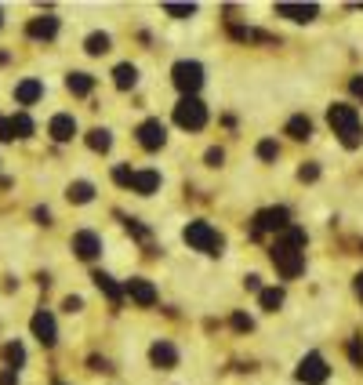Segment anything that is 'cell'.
Instances as JSON below:
<instances>
[{
  "label": "cell",
  "mask_w": 363,
  "mask_h": 385,
  "mask_svg": "<svg viewBox=\"0 0 363 385\" xmlns=\"http://www.w3.org/2000/svg\"><path fill=\"white\" fill-rule=\"evenodd\" d=\"M302 247H305V233H302V229H291V226H287L284 237H276V244H272V251H269V259H272L276 269H280L284 280H294V276L305 269Z\"/></svg>",
  "instance_id": "obj_1"
},
{
  "label": "cell",
  "mask_w": 363,
  "mask_h": 385,
  "mask_svg": "<svg viewBox=\"0 0 363 385\" xmlns=\"http://www.w3.org/2000/svg\"><path fill=\"white\" fill-rule=\"evenodd\" d=\"M327 120H331L334 135L341 138V145H345V149H356V145L363 142V127H359V113H356V105L334 102L331 110H327Z\"/></svg>",
  "instance_id": "obj_2"
},
{
  "label": "cell",
  "mask_w": 363,
  "mask_h": 385,
  "mask_svg": "<svg viewBox=\"0 0 363 385\" xmlns=\"http://www.w3.org/2000/svg\"><path fill=\"white\" fill-rule=\"evenodd\" d=\"M185 244L193 251H204V254H218L222 251V237L215 233L211 222H189L185 226Z\"/></svg>",
  "instance_id": "obj_3"
},
{
  "label": "cell",
  "mask_w": 363,
  "mask_h": 385,
  "mask_svg": "<svg viewBox=\"0 0 363 385\" xmlns=\"http://www.w3.org/2000/svg\"><path fill=\"white\" fill-rule=\"evenodd\" d=\"M175 124L185 127V131H200L207 124V105L197 98V95H185L178 105H175Z\"/></svg>",
  "instance_id": "obj_4"
},
{
  "label": "cell",
  "mask_w": 363,
  "mask_h": 385,
  "mask_svg": "<svg viewBox=\"0 0 363 385\" xmlns=\"http://www.w3.org/2000/svg\"><path fill=\"white\" fill-rule=\"evenodd\" d=\"M171 80H175V88L182 95H197L200 84H204V66H200V62H175Z\"/></svg>",
  "instance_id": "obj_5"
},
{
  "label": "cell",
  "mask_w": 363,
  "mask_h": 385,
  "mask_svg": "<svg viewBox=\"0 0 363 385\" xmlns=\"http://www.w3.org/2000/svg\"><path fill=\"white\" fill-rule=\"evenodd\" d=\"M327 374H331V367H327V360L319 353H309L302 363H298V378H302L305 385H324Z\"/></svg>",
  "instance_id": "obj_6"
},
{
  "label": "cell",
  "mask_w": 363,
  "mask_h": 385,
  "mask_svg": "<svg viewBox=\"0 0 363 385\" xmlns=\"http://www.w3.org/2000/svg\"><path fill=\"white\" fill-rule=\"evenodd\" d=\"M291 226V215H287V207H269V211H258L254 215V237H262L265 229H287Z\"/></svg>",
  "instance_id": "obj_7"
},
{
  "label": "cell",
  "mask_w": 363,
  "mask_h": 385,
  "mask_svg": "<svg viewBox=\"0 0 363 385\" xmlns=\"http://www.w3.org/2000/svg\"><path fill=\"white\" fill-rule=\"evenodd\" d=\"M164 142H167V127H164L160 120H145V124L138 127V145L149 149V153H153V149H160Z\"/></svg>",
  "instance_id": "obj_8"
},
{
  "label": "cell",
  "mask_w": 363,
  "mask_h": 385,
  "mask_svg": "<svg viewBox=\"0 0 363 385\" xmlns=\"http://www.w3.org/2000/svg\"><path fill=\"white\" fill-rule=\"evenodd\" d=\"M73 251H77V259H84V262L98 259V251H102V240H98V233H91V229L77 233V237H73Z\"/></svg>",
  "instance_id": "obj_9"
},
{
  "label": "cell",
  "mask_w": 363,
  "mask_h": 385,
  "mask_svg": "<svg viewBox=\"0 0 363 385\" xmlns=\"http://www.w3.org/2000/svg\"><path fill=\"white\" fill-rule=\"evenodd\" d=\"M276 15L280 18H291V22H312L319 15L316 4H276Z\"/></svg>",
  "instance_id": "obj_10"
},
{
  "label": "cell",
  "mask_w": 363,
  "mask_h": 385,
  "mask_svg": "<svg viewBox=\"0 0 363 385\" xmlns=\"http://www.w3.org/2000/svg\"><path fill=\"white\" fill-rule=\"evenodd\" d=\"M127 185H131L135 192H142V197H149V192L160 189V171H131Z\"/></svg>",
  "instance_id": "obj_11"
},
{
  "label": "cell",
  "mask_w": 363,
  "mask_h": 385,
  "mask_svg": "<svg viewBox=\"0 0 363 385\" xmlns=\"http://www.w3.org/2000/svg\"><path fill=\"white\" fill-rule=\"evenodd\" d=\"M124 291L131 294L138 306H157V287L149 284V280H142V276H135V280H127V287H124Z\"/></svg>",
  "instance_id": "obj_12"
},
{
  "label": "cell",
  "mask_w": 363,
  "mask_h": 385,
  "mask_svg": "<svg viewBox=\"0 0 363 385\" xmlns=\"http://www.w3.org/2000/svg\"><path fill=\"white\" fill-rule=\"evenodd\" d=\"M33 334L44 341V346H55V338H58V331H55V316L40 309V313L33 316Z\"/></svg>",
  "instance_id": "obj_13"
},
{
  "label": "cell",
  "mask_w": 363,
  "mask_h": 385,
  "mask_svg": "<svg viewBox=\"0 0 363 385\" xmlns=\"http://www.w3.org/2000/svg\"><path fill=\"white\" fill-rule=\"evenodd\" d=\"M149 360H153L160 371H167V367H175V363H178V349L171 346V341H157V346L149 349Z\"/></svg>",
  "instance_id": "obj_14"
},
{
  "label": "cell",
  "mask_w": 363,
  "mask_h": 385,
  "mask_svg": "<svg viewBox=\"0 0 363 385\" xmlns=\"http://www.w3.org/2000/svg\"><path fill=\"white\" fill-rule=\"evenodd\" d=\"M48 131H51L55 142H70V138L77 135V120H73L70 113H58V117H51V127H48Z\"/></svg>",
  "instance_id": "obj_15"
},
{
  "label": "cell",
  "mask_w": 363,
  "mask_h": 385,
  "mask_svg": "<svg viewBox=\"0 0 363 385\" xmlns=\"http://www.w3.org/2000/svg\"><path fill=\"white\" fill-rule=\"evenodd\" d=\"M26 33H29L33 40H51V37L58 33V18H51V15H44V18H33V22L26 26Z\"/></svg>",
  "instance_id": "obj_16"
},
{
  "label": "cell",
  "mask_w": 363,
  "mask_h": 385,
  "mask_svg": "<svg viewBox=\"0 0 363 385\" xmlns=\"http://www.w3.org/2000/svg\"><path fill=\"white\" fill-rule=\"evenodd\" d=\"M40 95H44V84H40V80H22V84H18V88H15V102L18 105H33Z\"/></svg>",
  "instance_id": "obj_17"
},
{
  "label": "cell",
  "mask_w": 363,
  "mask_h": 385,
  "mask_svg": "<svg viewBox=\"0 0 363 385\" xmlns=\"http://www.w3.org/2000/svg\"><path fill=\"white\" fill-rule=\"evenodd\" d=\"M113 84H117L120 91H131L135 84H138V70L131 66V62H120V66L113 70Z\"/></svg>",
  "instance_id": "obj_18"
},
{
  "label": "cell",
  "mask_w": 363,
  "mask_h": 385,
  "mask_svg": "<svg viewBox=\"0 0 363 385\" xmlns=\"http://www.w3.org/2000/svg\"><path fill=\"white\" fill-rule=\"evenodd\" d=\"M287 135H291V138H298V142H305V138L312 135V120H309V117H302V113L291 117V120H287Z\"/></svg>",
  "instance_id": "obj_19"
},
{
  "label": "cell",
  "mask_w": 363,
  "mask_h": 385,
  "mask_svg": "<svg viewBox=\"0 0 363 385\" xmlns=\"http://www.w3.org/2000/svg\"><path fill=\"white\" fill-rule=\"evenodd\" d=\"M95 284H98V291H102L105 298H110L113 306H120V298H124V291L117 287V280H113V276H105V273H95Z\"/></svg>",
  "instance_id": "obj_20"
},
{
  "label": "cell",
  "mask_w": 363,
  "mask_h": 385,
  "mask_svg": "<svg viewBox=\"0 0 363 385\" xmlns=\"http://www.w3.org/2000/svg\"><path fill=\"white\" fill-rule=\"evenodd\" d=\"M66 88H70L73 95H91V88H95V80H91V73H70V80H66Z\"/></svg>",
  "instance_id": "obj_21"
},
{
  "label": "cell",
  "mask_w": 363,
  "mask_h": 385,
  "mask_svg": "<svg viewBox=\"0 0 363 385\" xmlns=\"http://www.w3.org/2000/svg\"><path fill=\"white\" fill-rule=\"evenodd\" d=\"M88 145L95 149V153H110V145H113V135L105 131V127H95V131H88Z\"/></svg>",
  "instance_id": "obj_22"
},
{
  "label": "cell",
  "mask_w": 363,
  "mask_h": 385,
  "mask_svg": "<svg viewBox=\"0 0 363 385\" xmlns=\"http://www.w3.org/2000/svg\"><path fill=\"white\" fill-rule=\"evenodd\" d=\"M66 197H70L73 204H88V200L95 197V185H91V182H73V185L66 189Z\"/></svg>",
  "instance_id": "obj_23"
},
{
  "label": "cell",
  "mask_w": 363,
  "mask_h": 385,
  "mask_svg": "<svg viewBox=\"0 0 363 385\" xmlns=\"http://www.w3.org/2000/svg\"><path fill=\"white\" fill-rule=\"evenodd\" d=\"M8 127H11V138H29V135H33V120H29L26 113L11 117V120H8Z\"/></svg>",
  "instance_id": "obj_24"
},
{
  "label": "cell",
  "mask_w": 363,
  "mask_h": 385,
  "mask_svg": "<svg viewBox=\"0 0 363 385\" xmlns=\"http://www.w3.org/2000/svg\"><path fill=\"white\" fill-rule=\"evenodd\" d=\"M258 302H262V309L276 313V309L284 306V291H280V287H269V291H258Z\"/></svg>",
  "instance_id": "obj_25"
},
{
  "label": "cell",
  "mask_w": 363,
  "mask_h": 385,
  "mask_svg": "<svg viewBox=\"0 0 363 385\" xmlns=\"http://www.w3.org/2000/svg\"><path fill=\"white\" fill-rule=\"evenodd\" d=\"M4 360L11 363V371L22 367V363H26V349L18 346V341H8V346H4Z\"/></svg>",
  "instance_id": "obj_26"
},
{
  "label": "cell",
  "mask_w": 363,
  "mask_h": 385,
  "mask_svg": "<svg viewBox=\"0 0 363 385\" xmlns=\"http://www.w3.org/2000/svg\"><path fill=\"white\" fill-rule=\"evenodd\" d=\"M84 48H88V55H105V51H110V37H105V33H91Z\"/></svg>",
  "instance_id": "obj_27"
},
{
  "label": "cell",
  "mask_w": 363,
  "mask_h": 385,
  "mask_svg": "<svg viewBox=\"0 0 363 385\" xmlns=\"http://www.w3.org/2000/svg\"><path fill=\"white\" fill-rule=\"evenodd\" d=\"M164 11H167V15H175V18H189L197 8H193V4H164Z\"/></svg>",
  "instance_id": "obj_28"
},
{
  "label": "cell",
  "mask_w": 363,
  "mask_h": 385,
  "mask_svg": "<svg viewBox=\"0 0 363 385\" xmlns=\"http://www.w3.org/2000/svg\"><path fill=\"white\" fill-rule=\"evenodd\" d=\"M276 153H280V149H276V142H269V138L258 142V157H262V160H276Z\"/></svg>",
  "instance_id": "obj_29"
},
{
  "label": "cell",
  "mask_w": 363,
  "mask_h": 385,
  "mask_svg": "<svg viewBox=\"0 0 363 385\" xmlns=\"http://www.w3.org/2000/svg\"><path fill=\"white\" fill-rule=\"evenodd\" d=\"M316 175H319V167H316V164H309V167L298 171V178H302V182H316Z\"/></svg>",
  "instance_id": "obj_30"
},
{
  "label": "cell",
  "mask_w": 363,
  "mask_h": 385,
  "mask_svg": "<svg viewBox=\"0 0 363 385\" xmlns=\"http://www.w3.org/2000/svg\"><path fill=\"white\" fill-rule=\"evenodd\" d=\"M62 309H66V313H80V309H84V302H80L77 294H70L66 302H62Z\"/></svg>",
  "instance_id": "obj_31"
},
{
  "label": "cell",
  "mask_w": 363,
  "mask_h": 385,
  "mask_svg": "<svg viewBox=\"0 0 363 385\" xmlns=\"http://www.w3.org/2000/svg\"><path fill=\"white\" fill-rule=\"evenodd\" d=\"M222 160H225V153H222V149H207V164H211V167H218Z\"/></svg>",
  "instance_id": "obj_32"
},
{
  "label": "cell",
  "mask_w": 363,
  "mask_h": 385,
  "mask_svg": "<svg viewBox=\"0 0 363 385\" xmlns=\"http://www.w3.org/2000/svg\"><path fill=\"white\" fill-rule=\"evenodd\" d=\"M232 327H237V331H251V320L244 313H237V316H232Z\"/></svg>",
  "instance_id": "obj_33"
},
{
  "label": "cell",
  "mask_w": 363,
  "mask_h": 385,
  "mask_svg": "<svg viewBox=\"0 0 363 385\" xmlns=\"http://www.w3.org/2000/svg\"><path fill=\"white\" fill-rule=\"evenodd\" d=\"M113 178H117L120 185H127V178H131V171H127V167H117V171H113Z\"/></svg>",
  "instance_id": "obj_34"
},
{
  "label": "cell",
  "mask_w": 363,
  "mask_h": 385,
  "mask_svg": "<svg viewBox=\"0 0 363 385\" xmlns=\"http://www.w3.org/2000/svg\"><path fill=\"white\" fill-rule=\"evenodd\" d=\"M349 356H352V363H363V349H359V341H352V346H349Z\"/></svg>",
  "instance_id": "obj_35"
},
{
  "label": "cell",
  "mask_w": 363,
  "mask_h": 385,
  "mask_svg": "<svg viewBox=\"0 0 363 385\" xmlns=\"http://www.w3.org/2000/svg\"><path fill=\"white\" fill-rule=\"evenodd\" d=\"M0 385H18V378H15V371H4V374H0Z\"/></svg>",
  "instance_id": "obj_36"
},
{
  "label": "cell",
  "mask_w": 363,
  "mask_h": 385,
  "mask_svg": "<svg viewBox=\"0 0 363 385\" xmlns=\"http://www.w3.org/2000/svg\"><path fill=\"white\" fill-rule=\"evenodd\" d=\"M244 284H247V291H262V280H258V276H247Z\"/></svg>",
  "instance_id": "obj_37"
},
{
  "label": "cell",
  "mask_w": 363,
  "mask_h": 385,
  "mask_svg": "<svg viewBox=\"0 0 363 385\" xmlns=\"http://www.w3.org/2000/svg\"><path fill=\"white\" fill-rule=\"evenodd\" d=\"M0 138H11V127H8V120L0 117Z\"/></svg>",
  "instance_id": "obj_38"
},
{
  "label": "cell",
  "mask_w": 363,
  "mask_h": 385,
  "mask_svg": "<svg viewBox=\"0 0 363 385\" xmlns=\"http://www.w3.org/2000/svg\"><path fill=\"white\" fill-rule=\"evenodd\" d=\"M352 95H363V77H356V80H352Z\"/></svg>",
  "instance_id": "obj_39"
},
{
  "label": "cell",
  "mask_w": 363,
  "mask_h": 385,
  "mask_svg": "<svg viewBox=\"0 0 363 385\" xmlns=\"http://www.w3.org/2000/svg\"><path fill=\"white\" fill-rule=\"evenodd\" d=\"M356 298H359V302H363V273L356 276Z\"/></svg>",
  "instance_id": "obj_40"
}]
</instances>
